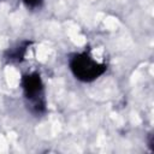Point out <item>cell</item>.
Returning <instances> with one entry per match:
<instances>
[{
  "label": "cell",
  "mask_w": 154,
  "mask_h": 154,
  "mask_svg": "<svg viewBox=\"0 0 154 154\" xmlns=\"http://www.w3.org/2000/svg\"><path fill=\"white\" fill-rule=\"evenodd\" d=\"M69 65L72 75L81 82H93L107 69L105 64L97 63L87 52L73 54L70 58Z\"/></svg>",
  "instance_id": "6da1fadb"
},
{
  "label": "cell",
  "mask_w": 154,
  "mask_h": 154,
  "mask_svg": "<svg viewBox=\"0 0 154 154\" xmlns=\"http://www.w3.org/2000/svg\"><path fill=\"white\" fill-rule=\"evenodd\" d=\"M20 84L31 112L37 114L46 112L45 88H43V82L41 79L40 73L32 72V73L24 75L22 77Z\"/></svg>",
  "instance_id": "7a4b0ae2"
},
{
  "label": "cell",
  "mask_w": 154,
  "mask_h": 154,
  "mask_svg": "<svg viewBox=\"0 0 154 154\" xmlns=\"http://www.w3.org/2000/svg\"><path fill=\"white\" fill-rule=\"evenodd\" d=\"M31 45V41H23L20 43H18L16 47L10 48L5 52V58L8 61H16V63H20L24 59V55L26 53L28 47Z\"/></svg>",
  "instance_id": "3957f363"
},
{
  "label": "cell",
  "mask_w": 154,
  "mask_h": 154,
  "mask_svg": "<svg viewBox=\"0 0 154 154\" xmlns=\"http://www.w3.org/2000/svg\"><path fill=\"white\" fill-rule=\"evenodd\" d=\"M22 1L28 8H38L43 2V0H22Z\"/></svg>",
  "instance_id": "277c9868"
}]
</instances>
